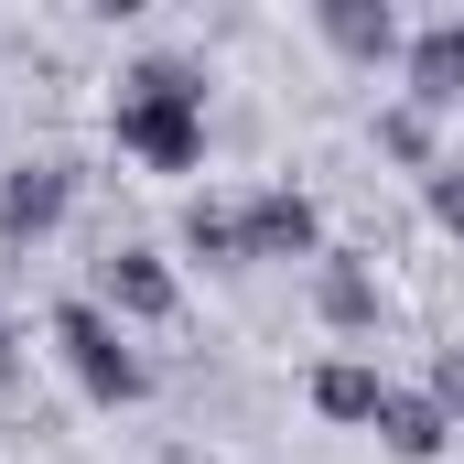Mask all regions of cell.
<instances>
[{
    "mask_svg": "<svg viewBox=\"0 0 464 464\" xmlns=\"http://www.w3.org/2000/svg\"><path fill=\"white\" fill-rule=\"evenodd\" d=\"M206 98H217V76H206V54H173V44H151V54H130L119 65V98H109V140L140 162V173H206Z\"/></svg>",
    "mask_w": 464,
    "mask_h": 464,
    "instance_id": "obj_1",
    "label": "cell"
},
{
    "mask_svg": "<svg viewBox=\"0 0 464 464\" xmlns=\"http://www.w3.org/2000/svg\"><path fill=\"white\" fill-rule=\"evenodd\" d=\"M44 346H54V367H65V389L87 400V411H140L151 389H162V367H151V346L140 335H119L109 314L87 303V292H65L54 314H44Z\"/></svg>",
    "mask_w": 464,
    "mask_h": 464,
    "instance_id": "obj_2",
    "label": "cell"
},
{
    "mask_svg": "<svg viewBox=\"0 0 464 464\" xmlns=\"http://www.w3.org/2000/svg\"><path fill=\"white\" fill-rule=\"evenodd\" d=\"M87 303L109 314L119 335H162V324H184V270L151 237H109L98 270H87Z\"/></svg>",
    "mask_w": 464,
    "mask_h": 464,
    "instance_id": "obj_3",
    "label": "cell"
},
{
    "mask_svg": "<svg viewBox=\"0 0 464 464\" xmlns=\"http://www.w3.org/2000/svg\"><path fill=\"white\" fill-rule=\"evenodd\" d=\"M65 217H76V162H65V151H22V162L0 173V259L54 248Z\"/></svg>",
    "mask_w": 464,
    "mask_h": 464,
    "instance_id": "obj_4",
    "label": "cell"
},
{
    "mask_svg": "<svg viewBox=\"0 0 464 464\" xmlns=\"http://www.w3.org/2000/svg\"><path fill=\"white\" fill-rule=\"evenodd\" d=\"M303 292H314V324H324L335 346H378V335L400 324V303H389V281H378V270H367L356 248H324Z\"/></svg>",
    "mask_w": 464,
    "mask_h": 464,
    "instance_id": "obj_5",
    "label": "cell"
},
{
    "mask_svg": "<svg viewBox=\"0 0 464 464\" xmlns=\"http://www.w3.org/2000/svg\"><path fill=\"white\" fill-rule=\"evenodd\" d=\"M237 227H248V270H259V259H303V270H314V259L335 248V237H324V206H314L292 173H281V184H248V195H237Z\"/></svg>",
    "mask_w": 464,
    "mask_h": 464,
    "instance_id": "obj_6",
    "label": "cell"
},
{
    "mask_svg": "<svg viewBox=\"0 0 464 464\" xmlns=\"http://www.w3.org/2000/svg\"><path fill=\"white\" fill-rule=\"evenodd\" d=\"M314 44L356 65V76H389L400 54H411V22L389 11V0H314Z\"/></svg>",
    "mask_w": 464,
    "mask_h": 464,
    "instance_id": "obj_7",
    "label": "cell"
},
{
    "mask_svg": "<svg viewBox=\"0 0 464 464\" xmlns=\"http://www.w3.org/2000/svg\"><path fill=\"white\" fill-rule=\"evenodd\" d=\"M367 432H378V454H389V464H443V454L464 443L421 378H389V400H378V421H367Z\"/></svg>",
    "mask_w": 464,
    "mask_h": 464,
    "instance_id": "obj_8",
    "label": "cell"
},
{
    "mask_svg": "<svg viewBox=\"0 0 464 464\" xmlns=\"http://www.w3.org/2000/svg\"><path fill=\"white\" fill-rule=\"evenodd\" d=\"M378 400H389V367H378V356H314V367H303V411L335 421V432H367Z\"/></svg>",
    "mask_w": 464,
    "mask_h": 464,
    "instance_id": "obj_9",
    "label": "cell"
},
{
    "mask_svg": "<svg viewBox=\"0 0 464 464\" xmlns=\"http://www.w3.org/2000/svg\"><path fill=\"white\" fill-rule=\"evenodd\" d=\"M173 259H206V270H248V227H237V195H184L173 217Z\"/></svg>",
    "mask_w": 464,
    "mask_h": 464,
    "instance_id": "obj_10",
    "label": "cell"
},
{
    "mask_svg": "<svg viewBox=\"0 0 464 464\" xmlns=\"http://www.w3.org/2000/svg\"><path fill=\"white\" fill-rule=\"evenodd\" d=\"M367 140H378V151H389L400 173H421V184H432V173L454 162V151H443V119H432V109H411V98H378Z\"/></svg>",
    "mask_w": 464,
    "mask_h": 464,
    "instance_id": "obj_11",
    "label": "cell"
},
{
    "mask_svg": "<svg viewBox=\"0 0 464 464\" xmlns=\"http://www.w3.org/2000/svg\"><path fill=\"white\" fill-rule=\"evenodd\" d=\"M421 217H432V227H443V237L464 248V162H443V173L421 184Z\"/></svg>",
    "mask_w": 464,
    "mask_h": 464,
    "instance_id": "obj_12",
    "label": "cell"
},
{
    "mask_svg": "<svg viewBox=\"0 0 464 464\" xmlns=\"http://www.w3.org/2000/svg\"><path fill=\"white\" fill-rule=\"evenodd\" d=\"M421 389L443 400V421L464 432V346H432V367H421Z\"/></svg>",
    "mask_w": 464,
    "mask_h": 464,
    "instance_id": "obj_13",
    "label": "cell"
},
{
    "mask_svg": "<svg viewBox=\"0 0 464 464\" xmlns=\"http://www.w3.org/2000/svg\"><path fill=\"white\" fill-rule=\"evenodd\" d=\"M432 33H443V65H454V87H464V11H454V22H432Z\"/></svg>",
    "mask_w": 464,
    "mask_h": 464,
    "instance_id": "obj_14",
    "label": "cell"
}]
</instances>
